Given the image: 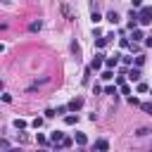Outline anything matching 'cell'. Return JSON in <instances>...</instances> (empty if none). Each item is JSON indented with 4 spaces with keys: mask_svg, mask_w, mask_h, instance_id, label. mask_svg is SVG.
I'll return each instance as SVG.
<instances>
[{
    "mask_svg": "<svg viewBox=\"0 0 152 152\" xmlns=\"http://www.w3.org/2000/svg\"><path fill=\"white\" fill-rule=\"evenodd\" d=\"M138 21H140L142 26L152 24V7H140V10H138Z\"/></svg>",
    "mask_w": 152,
    "mask_h": 152,
    "instance_id": "6da1fadb",
    "label": "cell"
},
{
    "mask_svg": "<svg viewBox=\"0 0 152 152\" xmlns=\"http://www.w3.org/2000/svg\"><path fill=\"white\" fill-rule=\"evenodd\" d=\"M102 66H104V57H102V55H95L93 62H90V69H93V71H100Z\"/></svg>",
    "mask_w": 152,
    "mask_h": 152,
    "instance_id": "7a4b0ae2",
    "label": "cell"
},
{
    "mask_svg": "<svg viewBox=\"0 0 152 152\" xmlns=\"http://www.w3.org/2000/svg\"><path fill=\"white\" fill-rule=\"evenodd\" d=\"M138 24H140V21H138V10H131V12H128V28L133 31Z\"/></svg>",
    "mask_w": 152,
    "mask_h": 152,
    "instance_id": "3957f363",
    "label": "cell"
},
{
    "mask_svg": "<svg viewBox=\"0 0 152 152\" xmlns=\"http://www.w3.org/2000/svg\"><path fill=\"white\" fill-rule=\"evenodd\" d=\"M66 107H69V112H78V109L83 107V97H74V100H71Z\"/></svg>",
    "mask_w": 152,
    "mask_h": 152,
    "instance_id": "277c9868",
    "label": "cell"
},
{
    "mask_svg": "<svg viewBox=\"0 0 152 152\" xmlns=\"http://www.w3.org/2000/svg\"><path fill=\"white\" fill-rule=\"evenodd\" d=\"M126 76H128V81H140V66H131Z\"/></svg>",
    "mask_w": 152,
    "mask_h": 152,
    "instance_id": "5b68a950",
    "label": "cell"
},
{
    "mask_svg": "<svg viewBox=\"0 0 152 152\" xmlns=\"http://www.w3.org/2000/svg\"><path fill=\"white\" fill-rule=\"evenodd\" d=\"M62 138H64V133H62V131H52V133H50V145H55V147H57Z\"/></svg>",
    "mask_w": 152,
    "mask_h": 152,
    "instance_id": "8992f818",
    "label": "cell"
},
{
    "mask_svg": "<svg viewBox=\"0 0 152 152\" xmlns=\"http://www.w3.org/2000/svg\"><path fill=\"white\" fill-rule=\"evenodd\" d=\"M93 147H95V150H100V152H104V150H109V142H107V140H104V138H97V140H95V145H93Z\"/></svg>",
    "mask_w": 152,
    "mask_h": 152,
    "instance_id": "52a82bcc",
    "label": "cell"
},
{
    "mask_svg": "<svg viewBox=\"0 0 152 152\" xmlns=\"http://www.w3.org/2000/svg\"><path fill=\"white\" fill-rule=\"evenodd\" d=\"M119 57H121V55H114V57H107V59H104V66H107V69H114V66L119 64Z\"/></svg>",
    "mask_w": 152,
    "mask_h": 152,
    "instance_id": "ba28073f",
    "label": "cell"
},
{
    "mask_svg": "<svg viewBox=\"0 0 152 152\" xmlns=\"http://www.w3.org/2000/svg\"><path fill=\"white\" fill-rule=\"evenodd\" d=\"M112 38H114V33H109V36H104V38H97V40H95V48H104Z\"/></svg>",
    "mask_w": 152,
    "mask_h": 152,
    "instance_id": "9c48e42d",
    "label": "cell"
},
{
    "mask_svg": "<svg viewBox=\"0 0 152 152\" xmlns=\"http://www.w3.org/2000/svg\"><path fill=\"white\" fill-rule=\"evenodd\" d=\"M64 124H66V126L78 124V114H76V112H74V114H66V116H64Z\"/></svg>",
    "mask_w": 152,
    "mask_h": 152,
    "instance_id": "30bf717a",
    "label": "cell"
},
{
    "mask_svg": "<svg viewBox=\"0 0 152 152\" xmlns=\"http://www.w3.org/2000/svg\"><path fill=\"white\" fill-rule=\"evenodd\" d=\"M74 140H76V145H81V147H86V145H88L86 133H76V135H74Z\"/></svg>",
    "mask_w": 152,
    "mask_h": 152,
    "instance_id": "8fae6325",
    "label": "cell"
},
{
    "mask_svg": "<svg viewBox=\"0 0 152 152\" xmlns=\"http://www.w3.org/2000/svg\"><path fill=\"white\" fill-rule=\"evenodd\" d=\"M40 28H43V21H40V19H36V21L28 24V31H31V33H36V31H40Z\"/></svg>",
    "mask_w": 152,
    "mask_h": 152,
    "instance_id": "7c38bea8",
    "label": "cell"
},
{
    "mask_svg": "<svg viewBox=\"0 0 152 152\" xmlns=\"http://www.w3.org/2000/svg\"><path fill=\"white\" fill-rule=\"evenodd\" d=\"M107 21H109V24H114V26H116V24H119V14H116V12H114V10H112V12H107Z\"/></svg>",
    "mask_w": 152,
    "mask_h": 152,
    "instance_id": "4fadbf2b",
    "label": "cell"
},
{
    "mask_svg": "<svg viewBox=\"0 0 152 152\" xmlns=\"http://www.w3.org/2000/svg\"><path fill=\"white\" fill-rule=\"evenodd\" d=\"M66 147H71V138H66V135H64V138L59 140V145H57V150H66Z\"/></svg>",
    "mask_w": 152,
    "mask_h": 152,
    "instance_id": "5bb4252c",
    "label": "cell"
},
{
    "mask_svg": "<svg viewBox=\"0 0 152 152\" xmlns=\"http://www.w3.org/2000/svg\"><path fill=\"white\" fill-rule=\"evenodd\" d=\"M116 88H119V86L114 83V86H107V88H102V93H104V95H116Z\"/></svg>",
    "mask_w": 152,
    "mask_h": 152,
    "instance_id": "9a60e30c",
    "label": "cell"
},
{
    "mask_svg": "<svg viewBox=\"0 0 152 152\" xmlns=\"http://www.w3.org/2000/svg\"><path fill=\"white\" fill-rule=\"evenodd\" d=\"M26 126H28V124H26L24 119H14V128H17V131H24Z\"/></svg>",
    "mask_w": 152,
    "mask_h": 152,
    "instance_id": "2e32d148",
    "label": "cell"
},
{
    "mask_svg": "<svg viewBox=\"0 0 152 152\" xmlns=\"http://www.w3.org/2000/svg\"><path fill=\"white\" fill-rule=\"evenodd\" d=\"M140 38H145V36H142V31L135 26V28H133V40H138V43H140Z\"/></svg>",
    "mask_w": 152,
    "mask_h": 152,
    "instance_id": "e0dca14e",
    "label": "cell"
},
{
    "mask_svg": "<svg viewBox=\"0 0 152 152\" xmlns=\"http://www.w3.org/2000/svg\"><path fill=\"white\" fill-rule=\"evenodd\" d=\"M36 140H38V145H50V140H48L43 133H38V135H36Z\"/></svg>",
    "mask_w": 152,
    "mask_h": 152,
    "instance_id": "ac0fdd59",
    "label": "cell"
},
{
    "mask_svg": "<svg viewBox=\"0 0 152 152\" xmlns=\"http://www.w3.org/2000/svg\"><path fill=\"white\" fill-rule=\"evenodd\" d=\"M140 109H142V112H147V114L152 116V102H142V104H140Z\"/></svg>",
    "mask_w": 152,
    "mask_h": 152,
    "instance_id": "d6986e66",
    "label": "cell"
},
{
    "mask_svg": "<svg viewBox=\"0 0 152 152\" xmlns=\"http://www.w3.org/2000/svg\"><path fill=\"white\" fill-rule=\"evenodd\" d=\"M71 52H74V55H76V59H78V55H81V48H78V43H76V40L71 43Z\"/></svg>",
    "mask_w": 152,
    "mask_h": 152,
    "instance_id": "ffe728a7",
    "label": "cell"
},
{
    "mask_svg": "<svg viewBox=\"0 0 152 152\" xmlns=\"http://www.w3.org/2000/svg\"><path fill=\"white\" fill-rule=\"evenodd\" d=\"M90 19H93V24H100V21H102V17H100V14L95 12V10H93V14H90Z\"/></svg>",
    "mask_w": 152,
    "mask_h": 152,
    "instance_id": "44dd1931",
    "label": "cell"
},
{
    "mask_svg": "<svg viewBox=\"0 0 152 152\" xmlns=\"http://www.w3.org/2000/svg\"><path fill=\"white\" fill-rule=\"evenodd\" d=\"M133 64H135V66H142V64H145V57H142V55H138V57L133 59Z\"/></svg>",
    "mask_w": 152,
    "mask_h": 152,
    "instance_id": "7402d4cb",
    "label": "cell"
},
{
    "mask_svg": "<svg viewBox=\"0 0 152 152\" xmlns=\"http://www.w3.org/2000/svg\"><path fill=\"white\" fill-rule=\"evenodd\" d=\"M147 133H150V128H145V126H142V128H138V131H135V135H138V138H142V135H147Z\"/></svg>",
    "mask_w": 152,
    "mask_h": 152,
    "instance_id": "603a6c76",
    "label": "cell"
},
{
    "mask_svg": "<svg viewBox=\"0 0 152 152\" xmlns=\"http://www.w3.org/2000/svg\"><path fill=\"white\" fill-rule=\"evenodd\" d=\"M102 78H104V81H109V78H114V74H112L109 69H104V71H102Z\"/></svg>",
    "mask_w": 152,
    "mask_h": 152,
    "instance_id": "cb8c5ba5",
    "label": "cell"
},
{
    "mask_svg": "<svg viewBox=\"0 0 152 152\" xmlns=\"http://www.w3.org/2000/svg\"><path fill=\"white\" fill-rule=\"evenodd\" d=\"M119 90H121V93H124V95H131V88H128V86H126V83H121V86H119Z\"/></svg>",
    "mask_w": 152,
    "mask_h": 152,
    "instance_id": "d4e9b609",
    "label": "cell"
},
{
    "mask_svg": "<svg viewBox=\"0 0 152 152\" xmlns=\"http://www.w3.org/2000/svg\"><path fill=\"white\" fill-rule=\"evenodd\" d=\"M147 90H150V88H147V83H142V81H140V83H138V93H147Z\"/></svg>",
    "mask_w": 152,
    "mask_h": 152,
    "instance_id": "484cf974",
    "label": "cell"
},
{
    "mask_svg": "<svg viewBox=\"0 0 152 152\" xmlns=\"http://www.w3.org/2000/svg\"><path fill=\"white\" fill-rule=\"evenodd\" d=\"M0 147H2V150H10L12 145H10V140H5V138H0Z\"/></svg>",
    "mask_w": 152,
    "mask_h": 152,
    "instance_id": "4316f807",
    "label": "cell"
},
{
    "mask_svg": "<svg viewBox=\"0 0 152 152\" xmlns=\"http://www.w3.org/2000/svg\"><path fill=\"white\" fill-rule=\"evenodd\" d=\"M66 112H69V107H64V104H62V107H57V109H55V114H66Z\"/></svg>",
    "mask_w": 152,
    "mask_h": 152,
    "instance_id": "83f0119b",
    "label": "cell"
},
{
    "mask_svg": "<svg viewBox=\"0 0 152 152\" xmlns=\"http://www.w3.org/2000/svg\"><path fill=\"white\" fill-rule=\"evenodd\" d=\"M31 126H33V128H40V126H43V119H40V116H38V119H33V124H31Z\"/></svg>",
    "mask_w": 152,
    "mask_h": 152,
    "instance_id": "f1b7e54d",
    "label": "cell"
},
{
    "mask_svg": "<svg viewBox=\"0 0 152 152\" xmlns=\"http://www.w3.org/2000/svg\"><path fill=\"white\" fill-rule=\"evenodd\" d=\"M0 100H2V102H12V95H7V93H2V95H0Z\"/></svg>",
    "mask_w": 152,
    "mask_h": 152,
    "instance_id": "f546056e",
    "label": "cell"
},
{
    "mask_svg": "<svg viewBox=\"0 0 152 152\" xmlns=\"http://www.w3.org/2000/svg\"><path fill=\"white\" fill-rule=\"evenodd\" d=\"M121 62H124V64H133V57H124V55H121Z\"/></svg>",
    "mask_w": 152,
    "mask_h": 152,
    "instance_id": "4dcf8cb0",
    "label": "cell"
},
{
    "mask_svg": "<svg viewBox=\"0 0 152 152\" xmlns=\"http://www.w3.org/2000/svg\"><path fill=\"white\" fill-rule=\"evenodd\" d=\"M116 86H121V83H126V76H116V81H114Z\"/></svg>",
    "mask_w": 152,
    "mask_h": 152,
    "instance_id": "1f68e13d",
    "label": "cell"
},
{
    "mask_svg": "<svg viewBox=\"0 0 152 152\" xmlns=\"http://www.w3.org/2000/svg\"><path fill=\"white\" fill-rule=\"evenodd\" d=\"M142 45H147V48H152V36H145V43Z\"/></svg>",
    "mask_w": 152,
    "mask_h": 152,
    "instance_id": "d6a6232c",
    "label": "cell"
},
{
    "mask_svg": "<svg viewBox=\"0 0 152 152\" xmlns=\"http://www.w3.org/2000/svg\"><path fill=\"white\" fill-rule=\"evenodd\" d=\"M133 7H135V10H140V7H142V0H133Z\"/></svg>",
    "mask_w": 152,
    "mask_h": 152,
    "instance_id": "836d02e7",
    "label": "cell"
},
{
    "mask_svg": "<svg viewBox=\"0 0 152 152\" xmlns=\"http://www.w3.org/2000/svg\"><path fill=\"white\" fill-rule=\"evenodd\" d=\"M2 88H5V83H2V81H0V90H2Z\"/></svg>",
    "mask_w": 152,
    "mask_h": 152,
    "instance_id": "e575fe53",
    "label": "cell"
},
{
    "mask_svg": "<svg viewBox=\"0 0 152 152\" xmlns=\"http://www.w3.org/2000/svg\"><path fill=\"white\" fill-rule=\"evenodd\" d=\"M2 50H5V48H2V43H0V52H2Z\"/></svg>",
    "mask_w": 152,
    "mask_h": 152,
    "instance_id": "d590c367",
    "label": "cell"
}]
</instances>
